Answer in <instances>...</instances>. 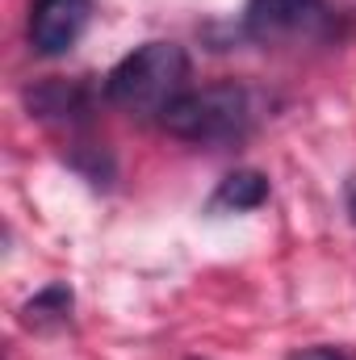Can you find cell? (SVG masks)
<instances>
[{"label":"cell","instance_id":"1","mask_svg":"<svg viewBox=\"0 0 356 360\" xmlns=\"http://www.w3.org/2000/svg\"><path fill=\"white\" fill-rule=\"evenodd\" d=\"M184 89L189 55L177 42H143L105 76V96L130 113H164Z\"/></svg>","mask_w":356,"mask_h":360},{"label":"cell","instance_id":"2","mask_svg":"<svg viewBox=\"0 0 356 360\" xmlns=\"http://www.w3.org/2000/svg\"><path fill=\"white\" fill-rule=\"evenodd\" d=\"M160 126L172 139H184V143H222V139H235L248 126V92L239 89L235 80L205 84V89H184L160 113Z\"/></svg>","mask_w":356,"mask_h":360},{"label":"cell","instance_id":"3","mask_svg":"<svg viewBox=\"0 0 356 360\" xmlns=\"http://www.w3.org/2000/svg\"><path fill=\"white\" fill-rule=\"evenodd\" d=\"M327 25L323 0H252L243 13V30L256 42H285V38H314Z\"/></svg>","mask_w":356,"mask_h":360},{"label":"cell","instance_id":"4","mask_svg":"<svg viewBox=\"0 0 356 360\" xmlns=\"http://www.w3.org/2000/svg\"><path fill=\"white\" fill-rule=\"evenodd\" d=\"M92 0H34L30 4V46L38 55H68L84 25H89Z\"/></svg>","mask_w":356,"mask_h":360},{"label":"cell","instance_id":"5","mask_svg":"<svg viewBox=\"0 0 356 360\" xmlns=\"http://www.w3.org/2000/svg\"><path fill=\"white\" fill-rule=\"evenodd\" d=\"M265 201H268V176L256 172V168L231 172L214 193V205H222V210H256Z\"/></svg>","mask_w":356,"mask_h":360},{"label":"cell","instance_id":"6","mask_svg":"<svg viewBox=\"0 0 356 360\" xmlns=\"http://www.w3.org/2000/svg\"><path fill=\"white\" fill-rule=\"evenodd\" d=\"M72 314V289L68 285H46L42 293H34L25 306H21V323L25 327H51V323H63Z\"/></svg>","mask_w":356,"mask_h":360},{"label":"cell","instance_id":"7","mask_svg":"<svg viewBox=\"0 0 356 360\" xmlns=\"http://www.w3.org/2000/svg\"><path fill=\"white\" fill-rule=\"evenodd\" d=\"M80 101V89L76 84H63V80H46L38 92H30V109H38L42 117L51 113H72Z\"/></svg>","mask_w":356,"mask_h":360},{"label":"cell","instance_id":"8","mask_svg":"<svg viewBox=\"0 0 356 360\" xmlns=\"http://www.w3.org/2000/svg\"><path fill=\"white\" fill-rule=\"evenodd\" d=\"M289 360H348L340 348H327V344H319V348H302V352H293Z\"/></svg>","mask_w":356,"mask_h":360},{"label":"cell","instance_id":"9","mask_svg":"<svg viewBox=\"0 0 356 360\" xmlns=\"http://www.w3.org/2000/svg\"><path fill=\"white\" fill-rule=\"evenodd\" d=\"M348 214H352V222H356V188H352V197H348Z\"/></svg>","mask_w":356,"mask_h":360}]
</instances>
